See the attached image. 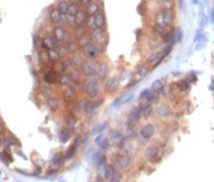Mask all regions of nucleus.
<instances>
[{"label":"nucleus","mask_w":214,"mask_h":182,"mask_svg":"<svg viewBox=\"0 0 214 182\" xmlns=\"http://www.w3.org/2000/svg\"><path fill=\"white\" fill-rule=\"evenodd\" d=\"M107 75H108V65H107V63H105V62H99L96 77L100 81H105V80H107Z\"/></svg>","instance_id":"obj_17"},{"label":"nucleus","mask_w":214,"mask_h":182,"mask_svg":"<svg viewBox=\"0 0 214 182\" xmlns=\"http://www.w3.org/2000/svg\"><path fill=\"white\" fill-rule=\"evenodd\" d=\"M103 50H105V47H102L101 45L95 44L93 41H89L84 47H82V56L85 59L95 60L101 56V53L103 52Z\"/></svg>","instance_id":"obj_2"},{"label":"nucleus","mask_w":214,"mask_h":182,"mask_svg":"<svg viewBox=\"0 0 214 182\" xmlns=\"http://www.w3.org/2000/svg\"><path fill=\"white\" fill-rule=\"evenodd\" d=\"M74 38H75V40L76 41H78V40H81L83 36H85L87 35V31H85V28L84 27H76L75 29H74Z\"/></svg>","instance_id":"obj_32"},{"label":"nucleus","mask_w":214,"mask_h":182,"mask_svg":"<svg viewBox=\"0 0 214 182\" xmlns=\"http://www.w3.org/2000/svg\"><path fill=\"white\" fill-rule=\"evenodd\" d=\"M78 108L81 111H83L85 115H93L95 111H96V108L99 107V105L96 104L95 99L94 100H90V99H82L78 101Z\"/></svg>","instance_id":"obj_4"},{"label":"nucleus","mask_w":214,"mask_h":182,"mask_svg":"<svg viewBox=\"0 0 214 182\" xmlns=\"http://www.w3.org/2000/svg\"><path fill=\"white\" fill-rule=\"evenodd\" d=\"M41 94H42L46 99H48V98L53 97V89H52L49 86H45V87L41 88Z\"/></svg>","instance_id":"obj_44"},{"label":"nucleus","mask_w":214,"mask_h":182,"mask_svg":"<svg viewBox=\"0 0 214 182\" xmlns=\"http://www.w3.org/2000/svg\"><path fill=\"white\" fill-rule=\"evenodd\" d=\"M80 9H82L80 4H70V6H69V9H67V11H66V17H67V20L74 22L75 17H76L77 12L80 11Z\"/></svg>","instance_id":"obj_22"},{"label":"nucleus","mask_w":214,"mask_h":182,"mask_svg":"<svg viewBox=\"0 0 214 182\" xmlns=\"http://www.w3.org/2000/svg\"><path fill=\"white\" fill-rule=\"evenodd\" d=\"M43 80L47 84H56L59 80V74L58 71L56 70H49V71H46L45 72V76H43Z\"/></svg>","instance_id":"obj_18"},{"label":"nucleus","mask_w":214,"mask_h":182,"mask_svg":"<svg viewBox=\"0 0 214 182\" xmlns=\"http://www.w3.org/2000/svg\"><path fill=\"white\" fill-rule=\"evenodd\" d=\"M212 21H214V9L212 10Z\"/></svg>","instance_id":"obj_59"},{"label":"nucleus","mask_w":214,"mask_h":182,"mask_svg":"<svg viewBox=\"0 0 214 182\" xmlns=\"http://www.w3.org/2000/svg\"><path fill=\"white\" fill-rule=\"evenodd\" d=\"M141 117H142V112H141V110H140L138 107H135V108H132V110L129 112V115H128V122H127V123L137 124V123L140 122Z\"/></svg>","instance_id":"obj_19"},{"label":"nucleus","mask_w":214,"mask_h":182,"mask_svg":"<svg viewBox=\"0 0 214 182\" xmlns=\"http://www.w3.org/2000/svg\"><path fill=\"white\" fill-rule=\"evenodd\" d=\"M119 81L116 79V77H111L108 80H106V83H105V88L107 92H110V93H114L116 90L118 89V83Z\"/></svg>","instance_id":"obj_23"},{"label":"nucleus","mask_w":214,"mask_h":182,"mask_svg":"<svg viewBox=\"0 0 214 182\" xmlns=\"http://www.w3.org/2000/svg\"><path fill=\"white\" fill-rule=\"evenodd\" d=\"M98 64L99 62L92 60V59H84L82 65L80 66V70L82 72V75L85 77H93L96 76L98 72Z\"/></svg>","instance_id":"obj_3"},{"label":"nucleus","mask_w":214,"mask_h":182,"mask_svg":"<svg viewBox=\"0 0 214 182\" xmlns=\"http://www.w3.org/2000/svg\"><path fill=\"white\" fill-rule=\"evenodd\" d=\"M89 39L90 41L95 42V44H99L101 45L102 47H106V41H107V35L105 33V30L102 29H93L90 30V34H89Z\"/></svg>","instance_id":"obj_5"},{"label":"nucleus","mask_w":214,"mask_h":182,"mask_svg":"<svg viewBox=\"0 0 214 182\" xmlns=\"http://www.w3.org/2000/svg\"><path fill=\"white\" fill-rule=\"evenodd\" d=\"M76 151H77V145H76V143H72V145H71V146L67 149V151H66V153H65V159H71V158L75 156Z\"/></svg>","instance_id":"obj_38"},{"label":"nucleus","mask_w":214,"mask_h":182,"mask_svg":"<svg viewBox=\"0 0 214 182\" xmlns=\"http://www.w3.org/2000/svg\"><path fill=\"white\" fill-rule=\"evenodd\" d=\"M163 88H164V82H163L161 80H156V81H154L153 84H152V90H153V92H156V93L161 92Z\"/></svg>","instance_id":"obj_37"},{"label":"nucleus","mask_w":214,"mask_h":182,"mask_svg":"<svg viewBox=\"0 0 214 182\" xmlns=\"http://www.w3.org/2000/svg\"><path fill=\"white\" fill-rule=\"evenodd\" d=\"M90 1H92V0H78L80 5H81V6H83V9H84V7H85L89 3H90Z\"/></svg>","instance_id":"obj_55"},{"label":"nucleus","mask_w":214,"mask_h":182,"mask_svg":"<svg viewBox=\"0 0 214 182\" xmlns=\"http://www.w3.org/2000/svg\"><path fill=\"white\" fill-rule=\"evenodd\" d=\"M123 180V175H121V171L120 170H116L112 173L111 177L108 178V182H121Z\"/></svg>","instance_id":"obj_34"},{"label":"nucleus","mask_w":214,"mask_h":182,"mask_svg":"<svg viewBox=\"0 0 214 182\" xmlns=\"http://www.w3.org/2000/svg\"><path fill=\"white\" fill-rule=\"evenodd\" d=\"M71 135H72V130H70L69 128H66V127H65V128H63V129H60L59 133H58L59 140L61 142H67L70 140Z\"/></svg>","instance_id":"obj_26"},{"label":"nucleus","mask_w":214,"mask_h":182,"mask_svg":"<svg viewBox=\"0 0 214 182\" xmlns=\"http://www.w3.org/2000/svg\"><path fill=\"white\" fill-rule=\"evenodd\" d=\"M63 99L67 103H72L77 99V95H78V92H77V89L75 86H70V87H65L63 89Z\"/></svg>","instance_id":"obj_11"},{"label":"nucleus","mask_w":214,"mask_h":182,"mask_svg":"<svg viewBox=\"0 0 214 182\" xmlns=\"http://www.w3.org/2000/svg\"><path fill=\"white\" fill-rule=\"evenodd\" d=\"M83 90L87 98L89 99H96L101 95V86L100 80L96 76L88 77L83 81Z\"/></svg>","instance_id":"obj_1"},{"label":"nucleus","mask_w":214,"mask_h":182,"mask_svg":"<svg viewBox=\"0 0 214 182\" xmlns=\"http://www.w3.org/2000/svg\"><path fill=\"white\" fill-rule=\"evenodd\" d=\"M0 159L5 163H11L13 159H12V156L10 154V152L7 150H4L3 152H0Z\"/></svg>","instance_id":"obj_41"},{"label":"nucleus","mask_w":214,"mask_h":182,"mask_svg":"<svg viewBox=\"0 0 214 182\" xmlns=\"http://www.w3.org/2000/svg\"><path fill=\"white\" fill-rule=\"evenodd\" d=\"M65 125H66V128H69L70 130H74L76 128V125H77V118L74 115H69L65 118Z\"/></svg>","instance_id":"obj_30"},{"label":"nucleus","mask_w":214,"mask_h":182,"mask_svg":"<svg viewBox=\"0 0 214 182\" xmlns=\"http://www.w3.org/2000/svg\"><path fill=\"white\" fill-rule=\"evenodd\" d=\"M160 149L156 145H150V146L146 147L145 150V157L150 162V163H155V162H160Z\"/></svg>","instance_id":"obj_7"},{"label":"nucleus","mask_w":214,"mask_h":182,"mask_svg":"<svg viewBox=\"0 0 214 182\" xmlns=\"http://www.w3.org/2000/svg\"><path fill=\"white\" fill-rule=\"evenodd\" d=\"M69 6H70V3L67 1V0H60V1L57 4V10L60 11L61 13H66Z\"/></svg>","instance_id":"obj_35"},{"label":"nucleus","mask_w":214,"mask_h":182,"mask_svg":"<svg viewBox=\"0 0 214 182\" xmlns=\"http://www.w3.org/2000/svg\"><path fill=\"white\" fill-rule=\"evenodd\" d=\"M93 160H94V163L96 165H103V164H106V156L101 152V151H98V152H95L94 153V156H93Z\"/></svg>","instance_id":"obj_29"},{"label":"nucleus","mask_w":214,"mask_h":182,"mask_svg":"<svg viewBox=\"0 0 214 182\" xmlns=\"http://www.w3.org/2000/svg\"><path fill=\"white\" fill-rule=\"evenodd\" d=\"M156 23L163 24L164 27H171L173 23V15L168 9H163L156 16Z\"/></svg>","instance_id":"obj_6"},{"label":"nucleus","mask_w":214,"mask_h":182,"mask_svg":"<svg viewBox=\"0 0 214 182\" xmlns=\"http://www.w3.org/2000/svg\"><path fill=\"white\" fill-rule=\"evenodd\" d=\"M181 40H182V30H181V29H178V30L176 31V35H174V41L179 42Z\"/></svg>","instance_id":"obj_52"},{"label":"nucleus","mask_w":214,"mask_h":182,"mask_svg":"<svg viewBox=\"0 0 214 182\" xmlns=\"http://www.w3.org/2000/svg\"><path fill=\"white\" fill-rule=\"evenodd\" d=\"M117 165H118L120 171H130V169L132 167V160H131L130 156H128V154L118 156Z\"/></svg>","instance_id":"obj_10"},{"label":"nucleus","mask_w":214,"mask_h":182,"mask_svg":"<svg viewBox=\"0 0 214 182\" xmlns=\"http://www.w3.org/2000/svg\"><path fill=\"white\" fill-rule=\"evenodd\" d=\"M107 123H102V124H99V125H96V127H94V129H93V133L94 134H101L106 128H107Z\"/></svg>","instance_id":"obj_48"},{"label":"nucleus","mask_w":214,"mask_h":182,"mask_svg":"<svg viewBox=\"0 0 214 182\" xmlns=\"http://www.w3.org/2000/svg\"><path fill=\"white\" fill-rule=\"evenodd\" d=\"M53 36L61 44L64 42H69L70 41V33L63 27V25H57L53 30Z\"/></svg>","instance_id":"obj_8"},{"label":"nucleus","mask_w":214,"mask_h":182,"mask_svg":"<svg viewBox=\"0 0 214 182\" xmlns=\"http://www.w3.org/2000/svg\"><path fill=\"white\" fill-rule=\"evenodd\" d=\"M155 133V125L152 124V123H147L146 125H143L140 130V135H141V139L145 140V141H148L153 138Z\"/></svg>","instance_id":"obj_12"},{"label":"nucleus","mask_w":214,"mask_h":182,"mask_svg":"<svg viewBox=\"0 0 214 182\" xmlns=\"http://www.w3.org/2000/svg\"><path fill=\"white\" fill-rule=\"evenodd\" d=\"M49 20H51V22L53 24L57 27V25H63L64 23H66L67 17H66V13H61L60 11L54 9V10H52L51 13H49Z\"/></svg>","instance_id":"obj_9"},{"label":"nucleus","mask_w":214,"mask_h":182,"mask_svg":"<svg viewBox=\"0 0 214 182\" xmlns=\"http://www.w3.org/2000/svg\"><path fill=\"white\" fill-rule=\"evenodd\" d=\"M110 142H111V140L108 139V138H103L102 140H101V142L99 143V147L101 149V150H107L110 147Z\"/></svg>","instance_id":"obj_49"},{"label":"nucleus","mask_w":214,"mask_h":182,"mask_svg":"<svg viewBox=\"0 0 214 182\" xmlns=\"http://www.w3.org/2000/svg\"><path fill=\"white\" fill-rule=\"evenodd\" d=\"M4 132H5V123L1 118H0V135H3Z\"/></svg>","instance_id":"obj_54"},{"label":"nucleus","mask_w":214,"mask_h":182,"mask_svg":"<svg viewBox=\"0 0 214 182\" xmlns=\"http://www.w3.org/2000/svg\"><path fill=\"white\" fill-rule=\"evenodd\" d=\"M64 160H65V156L57 154V156L53 157V159H52V164L54 165V167H59V165H61V164H63V162H64Z\"/></svg>","instance_id":"obj_42"},{"label":"nucleus","mask_w":214,"mask_h":182,"mask_svg":"<svg viewBox=\"0 0 214 182\" xmlns=\"http://www.w3.org/2000/svg\"><path fill=\"white\" fill-rule=\"evenodd\" d=\"M47 54H48V59H49L51 62H53V63H56V62H58V60L60 59L59 56H58L57 50H48V51H47Z\"/></svg>","instance_id":"obj_39"},{"label":"nucleus","mask_w":214,"mask_h":182,"mask_svg":"<svg viewBox=\"0 0 214 182\" xmlns=\"http://www.w3.org/2000/svg\"><path fill=\"white\" fill-rule=\"evenodd\" d=\"M177 87L181 92H185V90H188L190 88V83L188 80H181L179 82H177Z\"/></svg>","instance_id":"obj_40"},{"label":"nucleus","mask_w":214,"mask_h":182,"mask_svg":"<svg viewBox=\"0 0 214 182\" xmlns=\"http://www.w3.org/2000/svg\"><path fill=\"white\" fill-rule=\"evenodd\" d=\"M87 18H88L87 11H85L84 9H80V11L77 12V15H76V17H75V20H74L76 27H83V25L85 24Z\"/></svg>","instance_id":"obj_21"},{"label":"nucleus","mask_w":214,"mask_h":182,"mask_svg":"<svg viewBox=\"0 0 214 182\" xmlns=\"http://www.w3.org/2000/svg\"><path fill=\"white\" fill-rule=\"evenodd\" d=\"M88 29H90V30H93V29H95L96 27H95V21H94V15H92V16H88V18H87V21H85V24H84Z\"/></svg>","instance_id":"obj_45"},{"label":"nucleus","mask_w":214,"mask_h":182,"mask_svg":"<svg viewBox=\"0 0 214 182\" xmlns=\"http://www.w3.org/2000/svg\"><path fill=\"white\" fill-rule=\"evenodd\" d=\"M61 45H64V44H61V42H59L54 36H47V38H45L43 40H42V46H43V48H46L47 51L48 50H57V48H59Z\"/></svg>","instance_id":"obj_13"},{"label":"nucleus","mask_w":214,"mask_h":182,"mask_svg":"<svg viewBox=\"0 0 214 182\" xmlns=\"http://www.w3.org/2000/svg\"><path fill=\"white\" fill-rule=\"evenodd\" d=\"M113 171H114L113 165H111V164H103V165H102V169H101V175H102V177H103L105 180H108V178L111 177V175H112Z\"/></svg>","instance_id":"obj_28"},{"label":"nucleus","mask_w":214,"mask_h":182,"mask_svg":"<svg viewBox=\"0 0 214 182\" xmlns=\"http://www.w3.org/2000/svg\"><path fill=\"white\" fill-rule=\"evenodd\" d=\"M160 57H161V53H160V52H153L150 56L148 57V62L149 63H156L160 59Z\"/></svg>","instance_id":"obj_47"},{"label":"nucleus","mask_w":214,"mask_h":182,"mask_svg":"<svg viewBox=\"0 0 214 182\" xmlns=\"http://www.w3.org/2000/svg\"><path fill=\"white\" fill-rule=\"evenodd\" d=\"M84 10L87 11L88 16H92V15H95L98 11L103 10V9L101 7V5H100V3L98 1V0H92V1L84 7Z\"/></svg>","instance_id":"obj_20"},{"label":"nucleus","mask_w":214,"mask_h":182,"mask_svg":"<svg viewBox=\"0 0 214 182\" xmlns=\"http://www.w3.org/2000/svg\"><path fill=\"white\" fill-rule=\"evenodd\" d=\"M209 89H210V90H213V92H214V80L212 81V84L209 86Z\"/></svg>","instance_id":"obj_57"},{"label":"nucleus","mask_w":214,"mask_h":182,"mask_svg":"<svg viewBox=\"0 0 214 182\" xmlns=\"http://www.w3.org/2000/svg\"><path fill=\"white\" fill-rule=\"evenodd\" d=\"M152 30H153V33H154V34L163 36V35L167 31V28H166V27H164L163 24H160V23H154V24H153V27H152Z\"/></svg>","instance_id":"obj_33"},{"label":"nucleus","mask_w":214,"mask_h":182,"mask_svg":"<svg viewBox=\"0 0 214 182\" xmlns=\"http://www.w3.org/2000/svg\"><path fill=\"white\" fill-rule=\"evenodd\" d=\"M147 101H148L149 104H152V105L158 104V103H159V93L153 92V90H152V93H150L149 97L147 98Z\"/></svg>","instance_id":"obj_46"},{"label":"nucleus","mask_w":214,"mask_h":182,"mask_svg":"<svg viewBox=\"0 0 214 182\" xmlns=\"http://www.w3.org/2000/svg\"><path fill=\"white\" fill-rule=\"evenodd\" d=\"M67 1H69L70 4H80L78 0H67Z\"/></svg>","instance_id":"obj_56"},{"label":"nucleus","mask_w":214,"mask_h":182,"mask_svg":"<svg viewBox=\"0 0 214 182\" xmlns=\"http://www.w3.org/2000/svg\"><path fill=\"white\" fill-rule=\"evenodd\" d=\"M108 139H110L113 143H116L117 146H121V145L125 142V138H124L123 133H121L119 129H112V130L110 132Z\"/></svg>","instance_id":"obj_14"},{"label":"nucleus","mask_w":214,"mask_h":182,"mask_svg":"<svg viewBox=\"0 0 214 182\" xmlns=\"http://www.w3.org/2000/svg\"><path fill=\"white\" fill-rule=\"evenodd\" d=\"M94 21H95V27L98 29L105 30L107 22H106V16H105V11L103 10H100V11H98L94 15Z\"/></svg>","instance_id":"obj_16"},{"label":"nucleus","mask_w":214,"mask_h":182,"mask_svg":"<svg viewBox=\"0 0 214 182\" xmlns=\"http://www.w3.org/2000/svg\"><path fill=\"white\" fill-rule=\"evenodd\" d=\"M149 44H150V45H149L148 47H149L150 50H153V48H155V47H158V46H159V44H158V40H156V39H152V40H149Z\"/></svg>","instance_id":"obj_53"},{"label":"nucleus","mask_w":214,"mask_h":182,"mask_svg":"<svg viewBox=\"0 0 214 182\" xmlns=\"http://www.w3.org/2000/svg\"><path fill=\"white\" fill-rule=\"evenodd\" d=\"M58 81H59V84L61 87H64V88L75 84V82H74L72 79H71L70 74H61V75H59V80Z\"/></svg>","instance_id":"obj_24"},{"label":"nucleus","mask_w":214,"mask_h":182,"mask_svg":"<svg viewBox=\"0 0 214 182\" xmlns=\"http://www.w3.org/2000/svg\"><path fill=\"white\" fill-rule=\"evenodd\" d=\"M136 71H137V74H140L141 76H145V75L148 74V69L146 66H138L136 69Z\"/></svg>","instance_id":"obj_51"},{"label":"nucleus","mask_w":214,"mask_h":182,"mask_svg":"<svg viewBox=\"0 0 214 182\" xmlns=\"http://www.w3.org/2000/svg\"><path fill=\"white\" fill-rule=\"evenodd\" d=\"M137 107L141 110L142 116L146 117V118L150 117V116L153 115V112H154L153 107H152V104H149L147 100H142V99H141V101L138 103V106H137Z\"/></svg>","instance_id":"obj_15"},{"label":"nucleus","mask_w":214,"mask_h":182,"mask_svg":"<svg viewBox=\"0 0 214 182\" xmlns=\"http://www.w3.org/2000/svg\"><path fill=\"white\" fill-rule=\"evenodd\" d=\"M47 106L51 108V110H56V108L59 106V100L56 97H51L47 99Z\"/></svg>","instance_id":"obj_36"},{"label":"nucleus","mask_w":214,"mask_h":182,"mask_svg":"<svg viewBox=\"0 0 214 182\" xmlns=\"http://www.w3.org/2000/svg\"><path fill=\"white\" fill-rule=\"evenodd\" d=\"M156 115L161 118H167L170 115H171V108L167 106V105H160L158 108H156Z\"/></svg>","instance_id":"obj_25"},{"label":"nucleus","mask_w":214,"mask_h":182,"mask_svg":"<svg viewBox=\"0 0 214 182\" xmlns=\"http://www.w3.org/2000/svg\"><path fill=\"white\" fill-rule=\"evenodd\" d=\"M160 1H163V3H165V4H170L172 0H160Z\"/></svg>","instance_id":"obj_58"},{"label":"nucleus","mask_w":214,"mask_h":182,"mask_svg":"<svg viewBox=\"0 0 214 182\" xmlns=\"http://www.w3.org/2000/svg\"><path fill=\"white\" fill-rule=\"evenodd\" d=\"M132 98H134V95H132V94L123 95V97H120V98H118V99H116V100H114V103H113V107L120 106V105H123V104H127V103L131 101V100H132Z\"/></svg>","instance_id":"obj_31"},{"label":"nucleus","mask_w":214,"mask_h":182,"mask_svg":"<svg viewBox=\"0 0 214 182\" xmlns=\"http://www.w3.org/2000/svg\"><path fill=\"white\" fill-rule=\"evenodd\" d=\"M174 35H176V30H167L161 36V40L165 45H172V42L174 41Z\"/></svg>","instance_id":"obj_27"},{"label":"nucleus","mask_w":214,"mask_h":182,"mask_svg":"<svg viewBox=\"0 0 214 182\" xmlns=\"http://www.w3.org/2000/svg\"><path fill=\"white\" fill-rule=\"evenodd\" d=\"M57 52H58V56H59L60 59H61V58H65V57L67 56V53H70L66 45H61L59 48H57Z\"/></svg>","instance_id":"obj_43"},{"label":"nucleus","mask_w":214,"mask_h":182,"mask_svg":"<svg viewBox=\"0 0 214 182\" xmlns=\"http://www.w3.org/2000/svg\"><path fill=\"white\" fill-rule=\"evenodd\" d=\"M150 93H152L150 89H143V90L141 92V94H140V99H142V100H147V98L149 97Z\"/></svg>","instance_id":"obj_50"}]
</instances>
